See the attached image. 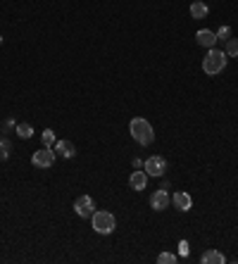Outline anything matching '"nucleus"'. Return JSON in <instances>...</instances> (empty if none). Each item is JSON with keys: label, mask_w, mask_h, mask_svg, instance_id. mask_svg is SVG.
<instances>
[{"label": "nucleus", "mask_w": 238, "mask_h": 264, "mask_svg": "<svg viewBox=\"0 0 238 264\" xmlns=\"http://www.w3.org/2000/svg\"><path fill=\"white\" fill-rule=\"evenodd\" d=\"M129 131H131V138H134L138 146H150V143L155 141V131H152V126H150L148 119H143V117L131 119Z\"/></svg>", "instance_id": "obj_1"}, {"label": "nucleus", "mask_w": 238, "mask_h": 264, "mask_svg": "<svg viewBox=\"0 0 238 264\" xmlns=\"http://www.w3.org/2000/svg\"><path fill=\"white\" fill-rule=\"evenodd\" d=\"M93 221V231L100 235H110L115 229H117V219L112 212H105V209H95V214L90 217Z\"/></svg>", "instance_id": "obj_2"}, {"label": "nucleus", "mask_w": 238, "mask_h": 264, "mask_svg": "<svg viewBox=\"0 0 238 264\" xmlns=\"http://www.w3.org/2000/svg\"><path fill=\"white\" fill-rule=\"evenodd\" d=\"M226 53L224 50H214V48H209V53L205 55L203 59V72L208 74V76H217L224 67H226Z\"/></svg>", "instance_id": "obj_3"}, {"label": "nucleus", "mask_w": 238, "mask_h": 264, "mask_svg": "<svg viewBox=\"0 0 238 264\" xmlns=\"http://www.w3.org/2000/svg\"><path fill=\"white\" fill-rule=\"evenodd\" d=\"M31 162H33V167H38V169L53 167V162H55V150H53V147H45V146H43L38 152H33Z\"/></svg>", "instance_id": "obj_4"}, {"label": "nucleus", "mask_w": 238, "mask_h": 264, "mask_svg": "<svg viewBox=\"0 0 238 264\" xmlns=\"http://www.w3.org/2000/svg\"><path fill=\"white\" fill-rule=\"evenodd\" d=\"M143 169H146L148 176H162L167 172V160L160 157V155H152V157H148V160L143 162Z\"/></svg>", "instance_id": "obj_5"}, {"label": "nucleus", "mask_w": 238, "mask_h": 264, "mask_svg": "<svg viewBox=\"0 0 238 264\" xmlns=\"http://www.w3.org/2000/svg\"><path fill=\"white\" fill-rule=\"evenodd\" d=\"M74 212L81 217V219H89L95 214V203H93V198L90 195H81V198H76L74 200Z\"/></svg>", "instance_id": "obj_6"}, {"label": "nucleus", "mask_w": 238, "mask_h": 264, "mask_svg": "<svg viewBox=\"0 0 238 264\" xmlns=\"http://www.w3.org/2000/svg\"><path fill=\"white\" fill-rule=\"evenodd\" d=\"M172 203V198H169V193L162 188V191H155L152 195H150V207L152 209H157V212H162V209H167Z\"/></svg>", "instance_id": "obj_7"}, {"label": "nucleus", "mask_w": 238, "mask_h": 264, "mask_svg": "<svg viewBox=\"0 0 238 264\" xmlns=\"http://www.w3.org/2000/svg\"><path fill=\"white\" fill-rule=\"evenodd\" d=\"M172 203H174V207H177L178 212H188V209L193 207V198H191L188 193H183V191H178V193H174V198H172Z\"/></svg>", "instance_id": "obj_8"}, {"label": "nucleus", "mask_w": 238, "mask_h": 264, "mask_svg": "<svg viewBox=\"0 0 238 264\" xmlns=\"http://www.w3.org/2000/svg\"><path fill=\"white\" fill-rule=\"evenodd\" d=\"M195 41H198V45H203V48H214V43H217V33L209 29H200L195 33Z\"/></svg>", "instance_id": "obj_9"}, {"label": "nucleus", "mask_w": 238, "mask_h": 264, "mask_svg": "<svg viewBox=\"0 0 238 264\" xmlns=\"http://www.w3.org/2000/svg\"><path fill=\"white\" fill-rule=\"evenodd\" d=\"M55 152L62 155L64 160H72L76 155V147H74V143H69V141H55Z\"/></svg>", "instance_id": "obj_10"}, {"label": "nucleus", "mask_w": 238, "mask_h": 264, "mask_svg": "<svg viewBox=\"0 0 238 264\" xmlns=\"http://www.w3.org/2000/svg\"><path fill=\"white\" fill-rule=\"evenodd\" d=\"M146 183H148V174H146V172H134V174L129 176V186H131L134 191H143Z\"/></svg>", "instance_id": "obj_11"}, {"label": "nucleus", "mask_w": 238, "mask_h": 264, "mask_svg": "<svg viewBox=\"0 0 238 264\" xmlns=\"http://www.w3.org/2000/svg\"><path fill=\"white\" fill-rule=\"evenodd\" d=\"M200 262L203 264H224L226 262V257H224L222 252H217V250H208V252L200 257Z\"/></svg>", "instance_id": "obj_12"}, {"label": "nucleus", "mask_w": 238, "mask_h": 264, "mask_svg": "<svg viewBox=\"0 0 238 264\" xmlns=\"http://www.w3.org/2000/svg\"><path fill=\"white\" fill-rule=\"evenodd\" d=\"M208 5H205V2H200V0H195V2H193V5H191V17H193V19H205V17H208Z\"/></svg>", "instance_id": "obj_13"}, {"label": "nucleus", "mask_w": 238, "mask_h": 264, "mask_svg": "<svg viewBox=\"0 0 238 264\" xmlns=\"http://www.w3.org/2000/svg\"><path fill=\"white\" fill-rule=\"evenodd\" d=\"M17 136L24 138V141L31 138V136H33V126H31V124H17Z\"/></svg>", "instance_id": "obj_14"}, {"label": "nucleus", "mask_w": 238, "mask_h": 264, "mask_svg": "<svg viewBox=\"0 0 238 264\" xmlns=\"http://www.w3.org/2000/svg\"><path fill=\"white\" fill-rule=\"evenodd\" d=\"M41 141H43L45 147H53L55 146V131H53V129H45V131L41 133Z\"/></svg>", "instance_id": "obj_15"}, {"label": "nucleus", "mask_w": 238, "mask_h": 264, "mask_svg": "<svg viewBox=\"0 0 238 264\" xmlns=\"http://www.w3.org/2000/svg\"><path fill=\"white\" fill-rule=\"evenodd\" d=\"M224 53H226V55H231V58H238V38L231 36V38L226 41V50H224Z\"/></svg>", "instance_id": "obj_16"}, {"label": "nucleus", "mask_w": 238, "mask_h": 264, "mask_svg": "<svg viewBox=\"0 0 238 264\" xmlns=\"http://www.w3.org/2000/svg\"><path fill=\"white\" fill-rule=\"evenodd\" d=\"M10 150H12L10 141L7 138H0V160H7L10 157Z\"/></svg>", "instance_id": "obj_17"}, {"label": "nucleus", "mask_w": 238, "mask_h": 264, "mask_svg": "<svg viewBox=\"0 0 238 264\" xmlns=\"http://www.w3.org/2000/svg\"><path fill=\"white\" fill-rule=\"evenodd\" d=\"M157 262L160 264H177V255H172V252H160V255H157Z\"/></svg>", "instance_id": "obj_18"}, {"label": "nucleus", "mask_w": 238, "mask_h": 264, "mask_svg": "<svg viewBox=\"0 0 238 264\" xmlns=\"http://www.w3.org/2000/svg\"><path fill=\"white\" fill-rule=\"evenodd\" d=\"M229 38H231V29H229V27H222V29L217 31V41H224V43H226Z\"/></svg>", "instance_id": "obj_19"}, {"label": "nucleus", "mask_w": 238, "mask_h": 264, "mask_svg": "<svg viewBox=\"0 0 238 264\" xmlns=\"http://www.w3.org/2000/svg\"><path fill=\"white\" fill-rule=\"evenodd\" d=\"M178 255H181V257H188V243H186V240L178 243Z\"/></svg>", "instance_id": "obj_20"}, {"label": "nucleus", "mask_w": 238, "mask_h": 264, "mask_svg": "<svg viewBox=\"0 0 238 264\" xmlns=\"http://www.w3.org/2000/svg\"><path fill=\"white\" fill-rule=\"evenodd\" d=\"M0 45H2V36H0Z\"/></svg>", "instance_id": "obj_21"}]
</instances>
